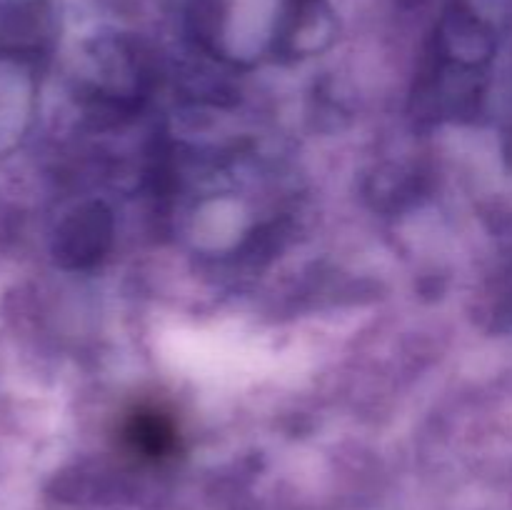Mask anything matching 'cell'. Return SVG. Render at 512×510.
Returning a JSON list of instances; mask_svg holds the SVG:
<instances>
[{
	"label": "cell",
	"instance_id": "6da1fadb",
	"mask_svg": "<svg viewBox=\"0 0 512 510\" xmlns=\"http://www.w3.org/2000/svg\"><path fill=\"white\" fill-rule=\"evenodd\" d=\"M123 443L133 455L145 460H165L178 450V430L165 413L138 408L123 423Z\"/></svg>",
	"mask_w": 512,
	"mask_h": 510
}]
</instances>
